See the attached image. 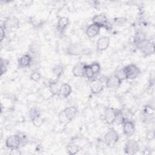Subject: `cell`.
I'll list each match as a JSON object with an SVG mask.
<instances>
[{
    "mask_svg": "<svg viewBox=\"0 0 155 155\" xmlns=\"http://www.w3.org/2000/svg\"><path fill=\"white\" fill-rule=\"evenodd\" d=\"M22 144V141L19 134L10 135L5 140V146L12 150H18Z\"/></svg>",
    "mask_w": 155,
    "mask_h": 155,
    "instance_id": "obj_1",
    "label": "cell"
},
{
    "mask_svg": "<svg viewBox=\"0 0 155 155\" xmlns=\"http://www.w3.org/2000/svg\"><path fill=\"white\" fill-rule=\"evenodd\" d=\"M119 139L118 133L113 128H109L104 135V140L108 146L114 145L119 140Z\"/></svg>",
    "mask_w": 155,
    "mask_h": 155,
    "instance_id": "obj_2",
    "label": "cell"
},
{
    "mask_svg": "<svg viewBox=\"0 0 155 155\" xmlns=\"http://www.w3.org/2000/svg\"><path fill=\"white\" fill-rule=\"evenodd\" d=\"M123 69L125 74L126 79H134L136 78L140 73L139 68L134 64H129L124 67Z\"/></svg>",
    "mask_w": 155,
    "mask_h": 155,
    "instance_id": "obj_3",
    "label": "cell"
},
{
    "mask_svg": "<svg viewBox=\"0 0 155 155\" xmlns=\"http://www.w3.org/2000/svg\"><path fill=\"white\" fill-rule=\"evenodd\" d=\"M138 45L140 51L145 56H150L154 52V42L150 40L146 39Z\"/></svg>",
    "mask_w": 155,
    "mask_h": 155,
    "instance_id": "obj_4",
    "label": "cell"
},
{
    "mask_svg": "<svg viewBox=\"0 0 155 155\" xmlns=\"http://www.w3.org/2000/svg\"><path fill=\"white\" fill-rule=\"evenodd\" d=\"M140 149L139 143L133 139H128L124 146V152L127 154L133 155L137 153Z\"/></svg>",
    "mask_w": 155,
    "mask_h": 155,
    "instance_id": "obj_5",
    "label": "cell"
},
{
    "mask_svg": "<svg viewBox=\"0 0 155 155\" xmlns=\"http://www.w3.org/2000/svg\"><path fill=\"white\" fill-rule=\"evenodd\" d=\"M121 83L122 81L114 74L107 79L105 85L108 88L116 89L120 86Z\"/></svg>",
    "mask_w": 155,
    "mask_h": 155,
    "instance_id": "obj_6",
    "label": "cell"
},
{
    "mask_svg": "<svg viewBox=\"0 0 155 155\" xmlns=\"http://www.w3.org/2000/svg\"><path fill=\"white\" fill-rule=\"evenodd\" d=\"M122 125L124 134L128 137H131L135 132V125L133 122L125 119Z\"/></svg>",
    "mask_w": 155,
    "mask_h": 155,
    "instance_id": "obj_7",
    "label": "cell"
},
{
    "mask_svg": "<svg viewBox=\"0 0 155 155\" xmlns=\"http://www.w3.org/2000/svg\"><path fill=\"white\" fill-rule=\"evenodd\" d=\"M110 43V39L108 36H101L97 41L96 48L98 51H104L108 48Z\"/></svg>",
    "mask_w": 155,
    "mask_h": 155,
    "instance_id": "obj_8",
    "label": "cell"
},
{
    "mask_svg": "<svg viewBox=\"0 0 155 155\" xmlns=\"http://www.w3.org/2000/svg\"><path fill=\"white\" fill-rule=\"evenodd\" d=\"M90 88L93 94H96L101 93L104 88V85L102 81L99 79H93L90 85Z\"/></svg>",
    "mask_w": 155,
    "mask_h": 155,
    "instance_id": "obj_9",
    "label": "cell"
},
{
    "mask_svg": "<svg viewBox=\"0 0 155 155\" xmlns=\"http://www.w3.org/2000/svg\"><path fill=\"white\" fill-rule=\"evenodd\" d=\"M93 24H95L100 27H105L108 26V19L107 16L103 14L94 15L92 18Z\"/></svg>",
    "mask_w": 155,
    "mask_h": 155,
    "instance_id": "obj_10",
    "label": "cell"
},
{
    "mask_svg": "<svg viewBox=\"0 0 155 155\" xmlns=\"http://www.w3.org/2000/svg\"><path fill=\"white\" fill-rule=\"evenodd\" d=\"M101 28V27H100L97 25L92 23L87 27L85 31V34L89 38H94L99 34Z\"/></svg>",
    "mask_w": 155,
    "mask_h": 155,
    "instance_id": "obj_11",
    "label": "cell"
},
{
    "mask_svg": "<svg viewBox=\"0 0 155 155\" xmlns=\"http://www.w3.org/2000/svg\"><path fill=\"white\" fill-rule=\"evenodd\" d=\"M19 24V19L15 16L8 17L5 21L3 25H2L6 30L16 28L18 27Z\"/></svg>",
    "mask_w": 155,
    "mask_h": 155,
    "instance_id": "obj_12",
    "label": "cell"
},
{
    "mask_svg": "<svg viewBox=\"0 0 155 155\" xmlns=\"http://www.w3.org/2000/svg\"><path fill=\"white\" fill-rule=\"evenodd\" d=\"M63 112L69 122H71L78 113V108L75 106H69L65 108Z\"/></svg>",
    "mask_w": 155,
    "mask_h": 155,
    "instance_id": "obj_13",
    "label": "cell"
},
{
    "mask_svg": "<svg viewBox=\"0 0 155 155\" xmlns=\"http://www.w3.org/2000/svg\"><path fill=\"white\" fill-rule=\"evenodd\" d=\"M85 64L82 62H79L76 64L73 68L72 73L74 76L78 78H81L84 76V68Z\"/></svg>",
    "mask_w": 155,
    "mask_h": 155,
    "instance_id": "obj_14",
    "label": "cell"
},
{
    "mask_svg": "<svg viewBox=\"0 0 155 155\" xmlns=\"http://www.w3.org/2000/svg\"><path fill=\"white\" fill-rule=\"evenodd\" d=\"M116 115V110L113 108H107L104 111V120L108 124L114 123Z\"/></svg>",
    "mask_w": 155,
    "mask_h": 155,
    "instance_id": "obj_15",
    "label": "cell"
},
{
    "mask_svg": "<svg viewBox=\"0 0 155 155\" xmlns=\"http://www.w3.org/2000/svg\"><path fill=\"white\" fill-rule=\"evenodd\" d=\"M71 87L67 83H64L60 85L59 95L62 97L65 98L70 96V94L71 93Z\"/></svg>",
    "mask_w": 155,
    "mask_h": 155,
    "instance_id": "obj_16",
    "label": "cell"
},
{
    "mask_svg": "<svg viewBox=\"0 0 155 155\" xmlns=\"http://www.w3.org/2000/svg\"><path fill=\"white\" fill-rule=\"evenodd\" d=\"M32 61V58L30 54H25L22 55L18 60V65L21 68L27 67L30 65Z\"/></svg>",
    "mask_w": 155,
    "mask_h": 155,
    "instance_id": "obj_17",
    "label": "cell"
},
{
    "mask_svg": "<svg viewBox=\"0 0 155 155\" xmlns=\"http://www.w3.org/2000/svg\"><path fill=\"white\" fill-rule=\"evenodd\" d=\"M69 24V19L67 17H61L57 24V28L60 32H62L67 28Z\"/></svg>",
    "mask_w": 155,
    "mask_h": 155,
    "instance_id": "obj_18",
    "label": "cell"
},
{
    "mask_svg": "<svg viewBox=\"0 0 155 155\" xmlns=\"http://www.w3.org/2000/svg\"><path fill=\"white\" fill-rule=\"evenodd\" d=\"M82 52L81 47L77 44H73L67 48V53L71 55H79Z\"/></svg>",
    "mask_w": 155,
    "mask_h": 155,
    "instance_id": "obj_19",
    "label": "cell"
},
{
    "mask_svg": "<svg viewBox=\"0 0 155 155\" xmlns=\"http://www.w3.org/2000/svg\"><path fill=\"white\" fill-rule=\"evenodd\" d=\"M67 151L69 154H76L79 151V147L74 143H70L67 147Z\"/></svg>",
    "mask_w": 155,
    "mask_h": 155,
    "instance_id": "obj_20",
    "label": "cell"
},
{
    "mask_svg": "<svg viewBox=\"0 0 155 155\" xmlns=\"http://www.w3.org/2000/svg\"><path fill=\"white\" fill-rule=\"evenodd\" d=\"M60 86L58 85L56 81H53L51 82L49 85V91L52 95H59Z\"/></svg>",
    "mask_w": 155,
    "mask_h": 155,
    "instance_id": "obj_21",
    "label": "cell"
},
{
    "mask_svg": "<svg viewBox=\"0 0 155 155\" xmlns=\"http://www.w3.org/2000/svg\"><path fill=\"white\" fill-rule=\"evenodd\" d=\"M125 119H126L124 116L122 112L120 110H116V115H115V119H114V123H116V124H118V125L122 124L124 122V121L125 120Z\"/></svg>",
    "mask_w": 155,
    "mask_h": 155,
    "instance_id": "obj_22",
    "label": "cell"
},
{
    "mask_svg": "<svg viewBox=\"0 0 155 155\" xmlns=\"http://www.w3.org/2000/svg\"><path fill=\"white\" fill-rule=\"evenodd\" d=\"M94 73H93L92 69L91 68L90 65L85 64L84 68V76L87 77L88 79L92 80L94 78Z\"/></svg>",
    "mask_w": 155,
    "mask_h": 155,
    "instance_id": "obj_23",
    "label": "cell"
},
{
    "mask_svg": "<svg viewBox=\"0 0 155 155\" xmlns=\"http://www.w3.org/2000/svg\"><path fill=\"white\" fill-rule=\"evenodd\" d=\"M9 65V62L7 59H3L2 58H1V67H0V71H1V76H2L4 73H6L8 67Z\"/></svg>",
    "mask_w": 155,
    "mask_h": 155,
    "instance_id": "obj_24",
    "label": "cell"
},
{
    "mask_svg": "<svg viewBox=\"0 0 155 155\" xmlns=\"http://www.w3.org/2000/svg\"><path fill=\"white\" fill-rule=\"evenodd\" d=\"M145 40H146V37L145 34L143 32L139 31L136 34L134 37V42L136 44L139 45Z\"/></svg>",
    "mask_w": 155,
    "mask_h": 155,
    "instance_id": "obj_25",
    "label": "cell"
},
{
    "mask_svg": "<svg viewBox=\"0 0 155 155\" xmlns=\"http://www.w3.org/2000/svg\"><path fill=\"white\" fill-rule=\"evenodd\" d=\"M31 120L33 124L36 127H39L44 124V119L40 115L34 117Z\"/></svg>",
    "mask_w": 155,
    "mask_h": 155,
    "instance_id": "obj_26",
    "label": "cell"
},
{
    "mask_svg": "<svg viewBox=\"0 0 155 155\" xmlns=\"http://www.w3.org/2000/svg\"><path fill=\"white\" fill-rule=\"evenodd\" d=\"M91 68L92 69L93 73L94 74H96L100 72L101 70V65L100 64L97 62H94L92 64L90 65Z\"/></svg>",
    "mask_w": 155,
    "mask_h": 155,
    "instance_id": "obj_27",
    "label": "cell"
},
{
    "mask_svg": "<svg viewBox=\"0 0 155 155\" xmlns=\"http://www.w3.org/2000/svg\"><path fill=\"white\" fill-rule=\"evenodd\" d=\"M41 78V75L39 71H34L30 75V79L35 82L39 81Z\"/></svg>",
    "mask_w": 155,
    "mask_h": 155,
    "instance_id": "obj_28",
    "label": "cell"
},
{
    "mask_svg": "<svg viewBox=\"0 0 155 155\" xmlns=\"http://www.w3.org/2000/svg\"><path fill=\"white\" fill-rule=\"evenodd\" d=\"M52 71L53 73L56 75V76L57 78H59L63 73V68L60 66H56L53 68Z\"/></svg>",
    "mask_w": 155,
    "mask_h": 155,
    "instance_id": "obj_29",
    "label": "cell"
},
{
    "mask_svg": "<svg viewBox=\"0 0 155 155\" xmlns=\"http://www.w3.org/2000/svg\"><path fill=\"white\" fill-rule=\"evenodd\" d=\"M29 115H30V117L31 119L32 118H33L34 117L36 116L40 115L39 110L38 108H31L30 111H29Z\"/></svg>",
    "mask_w": 155,
    "mask_h": 155,
    "instance_id": "obj_30",
    "label": "cell"
},
{
    "mask_svg": "<svg viewBox=\"0 0 155 155\" xmlns=\"http://www.w3.org/2000/svg\"><path fill=\"white\" fill-rule=\"evenodd\" d=\"M122 81L126 79V76H125V72L124 71V69L122 68V69H120L115 74Z\"/></svg>",
    "mask_w": 155,
    "mask_h": 155,
    "instance_id": "obj_31",
    "label": "cell"
},
{
    "mask_svg": "<svg viewBox=\"0 0 155 155\" xmlns=\"http://www.w3.org/2000/svg\"><path fill=\"white\" fill-rule=\"evenodd\" d=\"M66 125L67 124L59 121V122L55 125V129L58 131H62L65 129Z\"/></svg>",
    "mask_w": 155,
    "mask_h": 155,
    "instance_id": "obj_32",
    "label": "cell"
},
{
    "mask_svg": "<svg viewBox=\"0 0 155 155\" xmlns=\"http://www.w3.org/2000/svg\"><path fill=\"white\" fill-rule=\"evenodd\" d=\"M5 29L2 25H1V42L3 41V39L5 38Z\"/></svg>",
    "mask_w": 155,
    "mask_h": 155,
    "instance_id": "obj_33",
    "label": "cell"
}]
</instances>
